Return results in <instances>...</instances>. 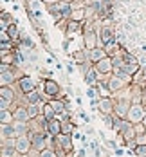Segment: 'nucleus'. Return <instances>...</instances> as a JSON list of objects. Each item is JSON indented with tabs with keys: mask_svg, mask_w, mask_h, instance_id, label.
Returning <instances> with one entry per match:
<instances>
[{
	"mask_svg": "<svg viewBox=\"0 0 146 157\" xmlns=\"http://www.w3.org/2000/svg\"><path fill=\"white\" fill-rule=\"evenodd\" d=\"M107 83H108V89H110V94H115V92H121V90H125V89H128L130 81H126L125 78H121V76H117V74H110V76H107Z\"/></svg>",
	"mask_w": 146,
	"mask_h": 157,
	"instance_id": "1",
	"label": "nucleus"
},
{
	"mask_svg": "<svg viewBox=\"0 0 146 157\" xmlns=\"http://www.w3.org/2000/svg\"><path fill=\"white\" fill-rule=\"evenodd\" d=\"M146 117V107L143 103H132V107L128 110V116H126V119H128L130 123H141V121H144Z\"/></svg>",
	"mask_w": 146,
	"mask_h": 157,
	"instance_id": "2",
	"label": "nucleus"
},
{
	"mask_svg": "<svg viewBox=\"0 0 146 157\" xmlns=\"http://www.w3.org/2000/svg\"><path fill=\"white\" fill-rule=\"evenodd\" d=\"M43 94L45 98H60L62 96V89H60V85H58V81H54L52 78H47L43 79Z\"/></svg>",
	"mask_w": 146,
	"mask_h": 157,
	"instance_id": "3",
	"label": "nucleus"
},
{
	"mask_svg": "<svg viewBox=\"0 0 146 157\" xmlns=\"http://www.w3.org/2000/svg\"><path fill=\"white\" fill-rule=\"evenodd\" d=\"M114 107H115V99L112 96H101L97 101V110L101 112V116L114 114Z\"/></svg>",
	"mask_w": 146,
	"mask_h": 157,
	"instance_id": "4",
	"label": "nucleus"
},
{
	"mask_svg": "<svg viewBox=\"0 0 146 157\" xmlns=\"http://www.w3.org/2000/svg\"><path fill=\"white\" fill-rule=\"evenodd\" d=\"M16 87L20 90V94H29L32 90H36V81L31 78V76H20V79L16 81Z\"/></svg>",
	"mask_w": 146,
	"mask_h": 157,
	"instance_id": "5",
	"label": "nucleus"
},
{
	"mask_svg": "<svg viewBox=\"0 0 146 157\" xmlns=\"http://www.w3.org/2000/svg\"><path fill=\"white\" fill-rule=\"evenodd\" d=\"M94 67H96V71L101 76H108V74L114 72V60L110 56H105L103 60H99L97 63H94Z\"/></svg>",
	"mask_w": 146,
	"mask_h": 157,
	"instance_id": "6",
	"label": "nucleus"
},
{
	"mask_svg": "<svg viewBox=\"0 0 146 157\" xmlns=\"http://www.w3.org/2000/svg\"><path fill=\"white\" fill-rule=\"evenodd\" d=\"M15 148L18 154H27L29 150H32V141L31 137L25 134V136H18L15 137Z\"/></svg>",
	"mask_w": 146,
	"mask_h": 157,
	"instance_id": "7",
	"label": "nucleus"
},
{
	"mask_svg": "<svg viewBox=\"0 0 146 157\" xmlns=\"http://www.w3.org/2000/svg\"><path fill=\"white\" fill-rule=\"evenodd\" d=\"M18 79H20V74H18V71H16L15 65H13L11 69L4 71V72H0V83H2V85H13Z\"/></svg>",
	"mask_w": 146,
	"mask_h": 157,
	"instance_id": "8",
	"label": "nucleus"
},
{
	"mask_svg": "<svg viewBox=\"0 0 146 157\" xmlns=\"http://www.w3.org/2000/svg\"><path fill=\"white\" fill-rule=\"evenodd\" d=\"M45 130H47V134L51 137H56V136H60L62 132H63V126H62V121L60 119H51L45 126Z\"/></svg>",
	"mask_w": 146,
	"mask_h": 157,
	"instance_id": "9",
	"label": "nucleus"
},
{
	"mask_svg": "<svg viewBox=\"0 0 146 157\" xmlns=\"http://www.w3.org/2000/svg\"><path fill=\"white\" fill-rule=\"evenodd\" d=\"M56 144L62 146V148H65L67 152H70V150H72V134L62 132L60 136H56Z\"/></svg>",
	"mask_w": 146,
	"mask_h": 157,
	"instance_id": "10",
	"label": "nucleus"
},
{
	"mask_svg": "<svg viewBox=\"0 0 146 157\" xmlns=\"http://www.w3.org/2000/svg\"><path fill=\"white\" fill-rule=\"evenodd\" d=\"M13 116L15 121H29V112H27V105H15L13 109Z\"/></svg>",
	"mask_w": 146,
	"mask_h": 157,
	"instance_id": "11",
	"label": "nucleus"
},
{
	"mask_svg": "<svg viewBox=\"0 0 146 157\" xmlns=\"http://www.w3.org/2000/svg\"><path fill=\"white\" fill-rule=\"evenodd\" d=\"M45 101V94H42L40 90H32L29 94H25V103L27 105H42Z\"/></svg>",
	"mask_w": 146,
	"mask_h": 157,
	"instance_id": "12",
	"label": "nucleus"
},
{
	"mask_svg": "<svg viewBox=\"0 0 146 157\" xmlns=\"http://www.w3.org/2000/svg\"><path fill=\"white\" fill-rule=\"evenodd\" d=\"M105 56H108L107 54V51H105V47H94V49H88V60L92 63H97L99 60H103Z\"/></svg>",
	"mask_w": 146,
	"mask_h": 157,
	"instance_id": "13",
	"label": "nucleus"
},
{
	"mask_svg": "<svg viewBox=\"0 0 146 157\" xmlns=\"http://www.w3.org/2000/svg\"><path fill=\"white\" fill-rule=\"evenodd\" d=\"M0 98H6V99H9L11 103H15L16 101V90L13 85H2V89H0Z\"/></svg>",
	"mask_w": 146,
	"mask_h": 157,
	"instance_id": "14",
	"label": "nucleus"
},
{
	"mask_svg": "<svg viewBox=\"0 0 146 157\" xmlns=\"http://www.w3.org/2000/svg\"><path fill=\"white\" fill-rule=\"evenodd\" d=\"M42 114L45 116V119H47V121H51V119H56V117H58L56 110L52 109V105H51L49 101L45 103V105H43V110H42Z\"/></svg>",
	"mask_w": 146,
	"mask_h": 157,
	"instance_id": "15",
	"label": "nucleus"
},
{
	"mask_svg": "<svg viewBox=\"0 0 146 157\" xmlns=\"http://www.w3.org/2000/svg\"><path fill=\"white\" fill-rule=\"evenodd\" d=\"M43 110V105H27V112H29V117L31 119H36Z\"/></svg>",
	"mask_w": 146,
	"mask_h": 157,
	"instance_id": "16",
	"label": "nucleus"
},
{
	"mask_svg": "<svg viewBox=\"0 0 146 157\" xmlns=\"http://www.w3.org/2000/svg\"><path fill=\"white\" fill-rule=\"evenodd\" d=\"M0 121H2V125H4V123H13V121H15L13 110H11V112H9V109L0 110Z\"/></svg>",
	"mask_w": 146,
	"mask_h": 157,
	"instance_id": "17",
	"label": "nucleus"
},
{
	"mask_svg": "<svg viewBox=\"0 0 146 157\" xmlns=\"http://www.w3.org/2000/svg\"><path fill=\"white\" fill-rule=\"evenodd\" d=\"M7 33H9V36H11L13 42H18V40H20V31H18V27H16V22H13V24L9 25Z\"/></svg>",
	"mask_w": 146,
	"mask_h": 157,
	"instance_id": "18",
	"label": "nucleus"
},
{
	"mask_svg": "<svg viewBox=\"0 0 146 157\" xmlns=\"http://www.w3.org/2000/svg\"><path fill=\"white\" fill-rule=\"evenodd\" d=\"M130 155H137V157H146V144H137L132 152H128Z\"/></svg>",
	"mask_w": 146,
	"mask_h": 157,
	"instance_id": "19",
	"label": "nucleus"
},
{
	"mask_svg": "<svg viewBox=\"0 0 146 157\" xmlns=\"http://www.w3.org/2000/svg\"><path fill=\"white\" fill-rule=\"evenodd\" d=\"M40 157H58L56 155V150L54 148H45L40 152Z\"/></svg>",
	"mask_w": 146,
	"mask_h": 157,
	"instance_id": "20",
	"label": "nucleus"
},
{
	"mask_svg": "<svg viewBox=\"0 0 146 157\" xmlns=\"http://www.w3.org/2000/svg\"><path fill=\"white\" fill-rule=\"evenodd\" d=\"M20 42H22V45H25L27 49H34V44L31 42V38H29V36H24Z\"/></svg>",
	"mask_w": 146,
	"mask_h": 157,
	"instance_id": "21",
	"label": "nucleus"
},
{
	"mask_svg": "<svg viewBox=\"0 0 146 157\" xmlns=\"http://www.w3.org/2000/svg\"><path fill=\"white\" fill-rule=\"evenodd\" d=\"M2 51H13V40H9V42H2Z\"/></svg>",
	"mask_w": 146,
	"mask_h": 157,
	"instance_id": "22",
	"label": "nucleus"
},
{
	"mask_svg": "<svg viewBox=\"0 0 146 157\" xmlns=\"http://www.w3.org/2000/svg\"><path fill=\"white\" fill-rule=\"evenodd\" d=\"M135 141H137V144H146V134H139L135 137Z\"/></svg>",
	"mask_w": 146,
	"mask_h": 157,
	"instance_id": "23",
	"label": "nucleus"
},
{
	"mask_svg": "<svg viewBox=\"0 0 146 157\" xmlns=\"http://www.w3.org/2000/svg\"><path fill=\"white\" fill-rule=\"evenodd\" d=\"M80 116H81V119H83V121H85V123H87V125H88V123H90V117H88V116H87V114H85V112H83V110H81V112H80Z\"/></svg>",
	"mask_w": 146,
	"mask_h": 157,
	"instance_id": "24",
	"label": "nucleus"
},
{
	"mask_svg": "<svg viewBox=\"0 0 146 157\" xmlns=\"http://www.w3.org/2000/svg\"><path fill=\"white\" fill-rule=\"evenodd\" d=\"M76 157H87V150H85V148H81V150H78V154H76Z\"/></svg>",
	"mask_w": 146,
	"mask_h": 157,
	"instance_id": "25",
	"label": "nucleus"
},
{
	"mask_svg": "<svg viewBox=\"0 0 146 157\" xmlns=\"http://www.w3.org/2000/svg\"><path fill=\"white\" fill-rule=\"evenodd\" d=\"M115 155H117V157L123 155V148H115Z\"/></svg>",
	"mask_w": 146,
	"mask_h": 157,
	"instance_id": "26",
	"label": "nucleus"
},
{
	"mask_svg": "<svg viewBox=\"0 0 146 157\" xmlns=\"http://www.w3.org/2000/svg\"><path fill=\"white\" fill-rule=\"evenodd\" d=\"M67 72L72 74V72H74V67H72V65H67Z\"/></svg>",
	"mask_w": 146,
	"mask_h": 157,
	"instance_id": "27",
	"label": "nucleus"
},
{
	"mask_svg": "<svg viewBox=\"0 0 146 157\" xmlns=\"http://www.w3.org/2000/svg\"><path fill=\"white\" fill-rule=\"evenodd\" d=\"M144 94H146V83H144Z\"/></svg>",
	"mask_w": 146,
	"mask_h": 157,
	"instance_id": "28",
	"label": "nucleus"
},
{
	"mask_svg": "<svg viewBox=\"0 0 146 157\" xmlns=\"http://www.w3.org/2000/svg\"><path fill=\"white\" fill-rule=\"evenodd\" d=\"M22 157H27V155H25V154H22Z\"/></svg>",
	"mask_w": 146,
	"mask_h": 157,
	"instance_id": "29",
	"label": "nucleus"
}]
</instances>
